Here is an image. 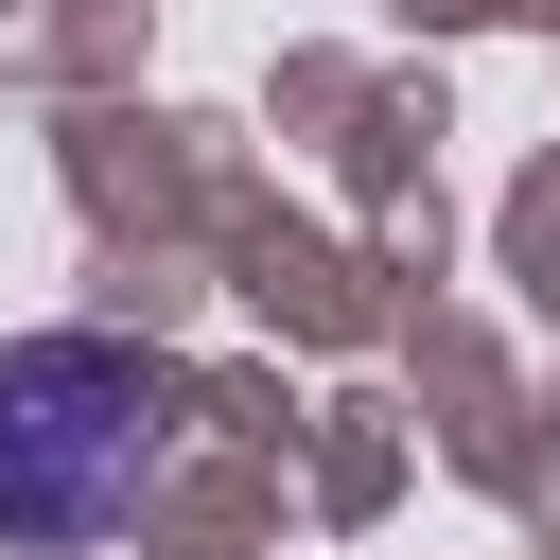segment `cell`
<instances>
[{
	"label": "cell",
	"mask_w": 560,
	"mask_h": 560,
	"mask_svg": "<svg viewBox=\"0 0 560 560\" xmlns=\"http://www.w3.org/2000/svg\"><path fill=\"white\" fill-rule=\"evenodd\" d=\"M192 385L122 332H18L0 350V560H105L175 472Z\"/></svg>",
	"instance_id": "1"
}]
</instances>
